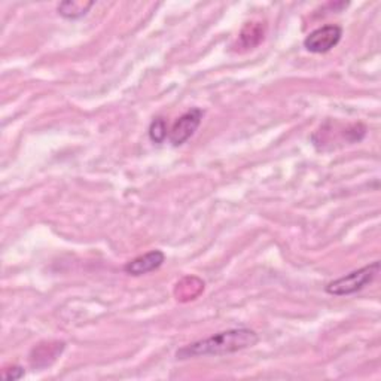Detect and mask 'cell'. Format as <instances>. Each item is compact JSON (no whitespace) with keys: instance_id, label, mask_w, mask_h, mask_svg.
Segmentation results:
<instances>
[{"instance_id":"cell-1","label":"cell","mask_w":381,"mask_h":381,"mask_svg":"<svg viewBox=\"0 0 381 381\" xmlns=\"http://www.w3.org/2000/svg\"><path fill=\"white\" fill-rule=\"evenodd\" d=\"M259 341V335L249 328H237L218 332L209 338L198 340L176 352V359L187 360L206 356H225L250 348Z\"/></svg>"},{"instance_id":"cell-2","label":"cell","mask_w":381,"mask_h":381,"mask_svg":"<svg viewBox=\"0 0 381 381\" xmlns=\"http://www.w3.org/2000/svg\"><path fill=\"white\" fill-rule=\"evenodd\" d=\"M380 274V261H375L370 265H365L359 270H355L352 272L346 274V276L333 280L326 285L325 291L329 295L335 297H346V295H353L359 291H362L363 287H367L371 285L377 276Z\"/></svg>"},{"instance_id":"cell-3","label":"cell","mask_w":381,"mask_h":381,"mask_svg":"<svg viewBox=\"0 0 381 381\" xmlns=\"http://www.w3.org/2000/svg\"><path fill=\"white\" fill-rule=\"evenodd\" d=\"M343 38V28L335 24L319 27L304 39V48L313 54H326L337 47Z\"/></svg>"},{"instance_id":"cell-4","label":"cell","mask_w":381,"mask_h":381,"mask_svg":"<svg viewBox=\"0 0 381 381\" xmlns=\"http://www.w3.org/2000/svg\"><path fill=\"white\" fill-rule=\"evenodd\" d=\"M204 111L200 108H192L176 119L172 130L169 131V140L173 146H182L187 143L201 126Z\"/></svg>"},{"instance_id":"cell-5","label":"cell","mask_w":381,"mask_h":381,"mask_svg":"<svg viewBox=\"0 0 381 381\" xmlns=\"http://www.w3.org/2000/svg\"><path fill=\"white\" fill-rule=\"evenodd\" d=\"M164 261H165L164 252L150 250L145 255H140V256L131 259L130 263H127L124 265V271L127 274H130V276L139 277V276H143V274L158 270L164 264Z\"/></svg>"},{"instance_id":"cell-6","label":"cell","mask_w":381,"mask_h":381,"mask_svg":"<svg viewBox=\"0 0 381 381\" xmlns=\"http://www.w3.org/2000/svg\"><path fill=\"white\" fill-rule=\"evenodd\" d=\"M94 2H82V0H69V2H62L57 6V12L60 17L66 20H81L93 8Z\"/></svg>"},{"instance_id":"cell-7","label":"cell","mask_w":381,"mask_h":381,"mask_svg":"<svg viewBox=\"0 0 381 381\" xmlns=\"http://www.w3.org/2000/svg\"><path fill=\"white\" fill-rule=\"evenodd\" d=\"M65 350V343H48V344H39L38 347L33 348L32 352V356H30V362H32V365L35 368H39V363L42 359L45 358H50L51 362H54L60 355H62V352Z\"/></svg>"},{"instance_id":"cell-8","label":"cell","mask_w":381,"mask_h":381,"mask_svg":"<svg viewBox=\"0 0 381 381\" xmlns=\"http://www.w3.org/2000/svg\"><path fill=\"white\" fill-rule=\"evenodd\" d=\"M253 38H256V40L261 42L264 39V32H263V26L258 23H249L245 28H243V32L240 35V40L243 42L246 48H252L256 45V42L253 40Z\"/></svg>"},{"instance_id":"cell-9","label":"cell","mask_w":381,"mask_h":381,"mask_svg":"<svg viewBox=\"0 0 381 381\" xmlns=\"http://www.w3.org/2000/svg\"><path fill=\"white\" fill-rule=\"evenodd\" d=\"M167 137H169V130H167L165 121L161 116H158L152 121L149 126V139L157 145H161L164 143Z\"/></svg>"},{"instance_id":"cell-10","label":"cell","mask_w":381,"mask_h":381,"mask_svg":"<svg viewBox=\"0 0 381 381\" xmlns=\"http://www.w3.org/2000/svg\"><path fill=\"white\" fill-rule=\"evenodd\" d=\"M24 375H26V371L23 367H20V365H12V367L4 370V378L6 381H17V380H21Z\"/></svg>"}]
</instances>
